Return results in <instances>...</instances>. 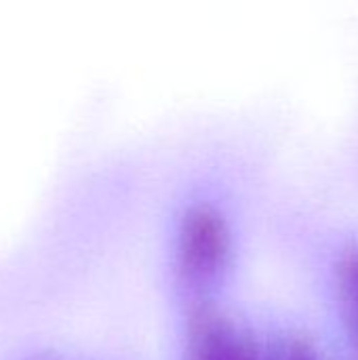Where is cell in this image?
I'll return each instance as SVG.
<instances>
[{
  "mask_svg": "<svg viewBox=\"0 0 358 360\" xmlns=\"http://www.w3.org/2000/svg\"><path fill=\"white\" fill-rule=\"evenodd\" d=\"M264 350L228 314L192 306L186 325V360H262Z\"/></svg>",
  "mask_w": 358,
  "mask_h": 360,
  "instance_id": "7a4b0ae2",
  "label": "cell"
},
{
  "mask_svg": "<svg viewBox=\"0 0 358 360\" xmlns=\"http://www.w3.org/2000/svg\"><path fill=\"white\" fill-rule=\"evenodd\" d=\"M262 360H323L319 350L304 338L291 335L281 340L268 352L262 354Z\"/></svg>",
  "mask_w": 358,
  "mask_h": 360,
  "instance_id": "277c9868",
  "label": "cell"
},
{
  "mask_svg": "<svg viewBox=\"0 0 358 360\" xmlns=\"http://www.w3.org/2000/svg\"><path fill=\"white\" fill-rule=\"evenodd\" d=\"M338 306L352 360H358V245L348 247L335 268Z\"/></svg>",
  "mask_w": 358,
  "mask_h": 360,
  "instance_id": "3957f363",
  "label": "cell"
},
{
  "mask_svg": "<svg viewBox=\"0 0 358 360\" xmlns=\"http://www.w3.org/2000/svg\"><path fill=\"white\" fill-rule=\"evenodd\" d=\"M175 274L186 291L200 295L226 274L232 259V228L209 200L190 202L175 230Z\"/></svg>",
  "mask_w": 358,
  "mask_h": 360,
  "instance_id": "6da1fadb",
  "label": "cell"
}]
</instances>
